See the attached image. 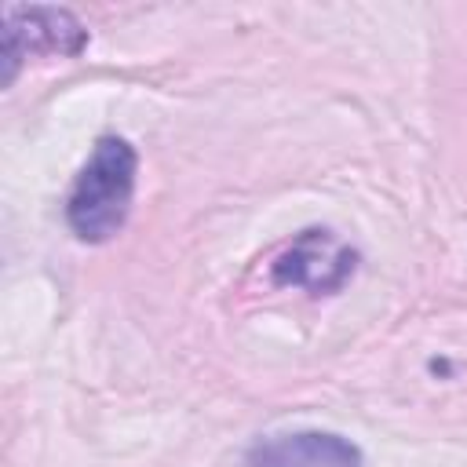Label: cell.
Returning <instances> with one entry per match:
<instances>
[{
    "label": "cell",
    "mask_w": 467,
    "mask_h": 467,
    "mask_svg": "<svg viewBox=\"0 0 467 467\" xmlns=\"http://www.w3.org/2000/svg\"><path fill=\"white\" fill-rule=\"evenodd\" d=\"M139 182V153L120 135H102L73 179L66 197V223L84 244H106L131 215Z\"/></svg>",
    "instance_id": "obj_1"
},
{
    "label": "cell",
    "mask_w": 467,
    "mask_h": 467,
    "mask_svg": "<svg viewBox=\"0 0 467 467\" xmlns=\"http://www.w3.org/2000/svg\"><path fill=\"white\" fill-rule=\"evenodd\" d=\"M88 47L84 22L51 4H7L4 7V84L15 80L18 66L36 55L73 58Z\"/></svg>",
    "instance_id": "obj_2"
},
{
    "label": "cell",
    "mask_w": 467,
    "mask_h": 467,
    "mask_svg": "<svg viewBox=\"0 0 467 467\" xmlns=\"http://www.w3.org/2000/svg\"><path fill=\"white\" fill-rule=\"evenodd\" d=\"M358 270V252L332 230L310 226L296 234L270 263V281L281 288H303L310 296L339 292Z\"/></svg>",
    "instance_id": "obj_3"
},
{
    "label": "cell",
    "mask_w": 467,
    "mask_h": 467,
    "mask_svg": "<svg viewBox=\"0 0 467 467\" xmlns=\"http://www.w3.org/2000/svg\"><path fill=\"white\" fill-rule=\"evenodd\" d=\"M248 467H365L361 449L336 431H285L259 438L248 456Z\"/></svg>",
    "instance_id": "obj_4"
}]
</instances>
